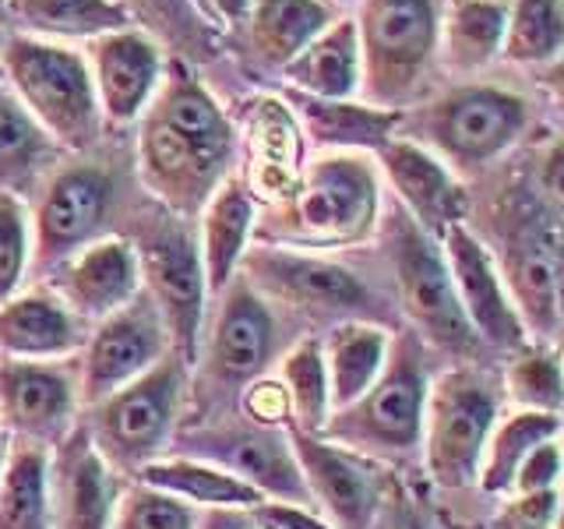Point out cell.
<instances>
[{"label":"cell","instance_id":"7a4b0ae2","mask_svg":"<svg viewBox=\"0 0 564 529\" xmlns=\"http://www.w3.org/2000/svg\"><path fill=\"white\" fill-rule=\"evenodd\" d=\"M378 170L360 152H328L300 170L279 202L269 237L293 247L360 244L378 223Z\"/></svg>","mask_w":564,"mask_h":529},{"label":"cell","instance_id":"7c38bea8","mask_svg":"<svg viewBox=\"0 0 564 529\" xmlns=\"http://www.w3.org/2000/svg\"><path fill=\"white\" fill-rule=\"evenodd\" d=\"M113 205V176L102 166L78 163L53 173L32 219V258L40 269H57L82 247L102 237Z\"/></svg>","mask_w":564,"mask_h":529},{"label":"cell","instance_id":"9a60e30c","mask_svg":"<svg viewBox=\"0 0 564 529\" xmlns=\"http://www.w3.org/2000/svg\"><path fill=\"white\" fill-rule=\"evenodd\" d=\"M243 269L251 287H261L286 304L307 311V314H349L360 311L370 293L364 282L343 264L317 255L300 251H275V247H247Z\"/></svg>","mask_w":564,"mask_h":529},{"label":"cell","instance_id":"603a6c76","mask_svg":"<svg viewBox=\"0 0 564 529\" xmlns=\"http://www.w3.org/2000/svg\"><path fill=\"white\" fill-rule=\"evenodd\" d=\"M501 276L533 343L557 346V282H554V229L516 226L508 234Z\"/></svg>","mask_w":564,"mask_h":529},{"label":"cell","instance_id":"6f0895ef","mask_svg":"<svg viewBox=\"0 0 564 529\" xmlns=\"http://www.w3.org/2000/svg\"><path fill=\"white\" fill-rule=\"evenodd\" d=\"M0 82H4V67H0Z\"/></svg>","mask_w":564,"mask_h":529},{"label":"cell","instance_id":"52a82bcc","mask_svg":"<svg viewBox=\"0 0 564 529\" xmlns=\"http://www.w3.org/2000/svg\"><path fill=\"white\" fill-rule=\"evenodd\" d=\"M498 417L501 392L476 367H455L431 381L420 434L431 481L448 490L476 484Z\"/></svg>","mask_w":564,"mask_h":529},{"label":"cell","instance_id":"d590c367","mask_svg":"<svg viewBox=\"0 0 564 529\" xmlns=\"http://www.w3.org/2000/svg\"><path fill=\"white\" fill-rule=\"evenodd\" d=\"M564 53V0H508L501 57L546 67Z\"/></svg>","mask_w":564,"mask_h":529},{"label":"cell","instance_id":"6da1fadb","mask_svg":"<svg viewBox=\"0 0 564 529\" xmlns=\"http://www.w3.org/2000/svg\"><path fill=\"white\" fill-rule=\"evenodd\" d=\"M141 117V181L173 216L202 212L234 163V128L223 106L184 64H170Z\"/></svg>","mask_w":564,"mask_h":529},{"label":"cell","instance_id":"816d5d0a","mask_svg":"<svg viewBox=\"0 0 564 529\" xmlns=\"http://www.w3.org/2000/svg\"><path fill=\"white\" fill-rule=\"evenodd\" d=\"M184 4L202 18V22H216V14H212V4L208 0H184Z\"/></svg>","mask_w":564,"mask_h":529},{"label":"cell","instance_id":"2e32d148","mask_svg":"<svg viewBox=\"0 0 564 529\" xmlns=\"http://www.w3.org/2000/svg\"><path fill=\"white\" fill-rule=\"evenodd\" d=\"M78 406V375L61 360L0 357V423L22 441H61Z\"/></svg>","mask_w":564,"mask_h":529},{"label":"cell","instance_id":"ffe728a7","mask_svg":"<svg viewBox=\"0 0 564 529\" xmlns=\"http://www.w3.org/2000/svg\"><path fill=\"white\" fill-rule=\"evenodd\" d=\"M53 293L75 311L82 322L102 317L128 307L141 293V264L134 244L123 237H99L78 255H70L53 269Z\"/></svg>","mask_w":564,"mask_h":529},{"label":"cell","instance_id":"e0dca14e","mask_svg":"<svg viewBox=\"0 0 564 529\" xmlns=\"http://www.w3.org/2000/svg\"><path fill=\"white\" fill-rule=\"evenodd\" d=\"M88 71L99 96L102 120L123 128L138 120L155 99V88L166 75L163 50L141 29H117L88 43Z\"/></svg>","mask_w":564,"mask_h":529},{"label":"cell","instance_id":"5bb4252c","mask_svg":"<svg viewBox=\"0 0 564 529\" xmlns=\"http://www.w3.org/2000/svg\"><path fill=\"white\" fill-rule=\"evenodd\" d=\"M437 240H441V251H445V261H448L458 304H463V311L469 317V328L476 332L480 346H494L505 353L525 346L529 332L516 311V300L508 293L501 264L490 255V247L476 237L466 223L445 229Z\"/></svg>","mask_w":564,"mask_h":529},{"label":"cell","instance_id":"8992f818","mask_svg":"<svg viewBox=\"0 0 564 529\" xmlns=\"http://www.w3.org/2000/svg\"><path fill=\"white\" fill-rule=\"evenodd\" d=\"M413 141L452 170H484L529 128V102L508 88L466 85L410 117Z\"/></svg>","mask_w":564,"mask_h":529},{"label":"cell","instance_id":"4fadbf2b","mask_svg":"<svg viewBox=\"0 0 564 529\" xmlns=\"http://www.w3.org/2000/svg\"><path fill=\"white\" fill-rule=\"evenodd\" d=\"M296 466L304 473L311 501L322 505L332 529H370L384 501L375 458L352 452L322 434L290 431Z\"/></svg>","mask_w":564,"mask_h":529},{"label":"cell","instance_id":"8fae6325","mask_svg":"<svg viewBox=\"0 0 564 529\" xmlns=\"http://www.w3.org/2000/svg\"><path fill=\"white\" fill-rule=\"evenodd\" d=\"M173 353L170 328L163 314L141 290L128 307L102 317L96 332L85 339L82 367H78V402L96 406L131 385L145 370Z\"/></svg>","mask_w":564,"mask_h":529},{"label":"cell","instance_id":"c3c4849f","mask_svg":"<svg viewBox=\"0 0 564 529\" xmlns=\"http://www.w3.org/2000/svg\"><path fill=\"white\" fill-rule=\"evenodd\" d=\"M208 4H212V14H216V22L240 25V22H247V14H251L254 0H208Z\"/></svg>","mask_w":564,"mask_h":529},{"label":"cell","instance_id":"d4e9b609","mask_svg":"<svg viewBox=\"0 0 564 529\" xmlns=\"http://www.w3.org/2000/svg\"><path fill=\"white\" fill-rule=\"evenodd\" d=\"M293 93L314 99H352L360 93V43L352 18L335 22L282 67Z\"/></svg>","mask_w":564,"mask_h":529},{"label":"cell","instance_id":"ee69618b","mask_svg":"<svg viewBox=\"0 0 564 529\" xmlns=\"http://www.w3.org/2000/svg\"><path fill=\"white\" fill-rule=\"evenodd\" d=\"M536 184L543 205L554 212L564 223V138H557L554 145H546L536 166Z\"/></svg>","mask_w":564,"mask_h":529},{"label":"cell","instance_id":"484cf974","mask_svg":"<svg viewBox=\"0 0 564 529\" xmlns=\"http://www.w3.org/2000/svg\"><path fill=\"white\" fill-rule=\"evenodd\" d=\"M202 223V264H205V287L208 293H223L229 279L240 269L247 255V244L254 234V198L237 176L219 184L212 194Z\"/></svg>","mask_w":564,"mask_h":529},{"label":"cell","instance_id":"f1b7e54d","mask_svg":"<svg viewBox=\"0 0 564 529\" xmlns=\"http://www.w3.org/2000/svg\"><path fill=\"white\" fill-rule=\"evenodd\" d=\"M141 484L159 487L173 494V498L187 501L191 508H208V511H229V508H258L264 498L247 487L240 476H234L229 469L205 463V458L194 455H181V458H152L138 473Z\"/></svg>","mask_w":564,"mask_h":529},{"label":"cell","instance_id":"3957f363","mask_svg":"<svg viewBox=\"0 0 564 529\" xmlns=\"http://www.w3.org/2000/svg\"><path fill=\"white\" fill-rule=\"evenodd\" d=\"M0 67L18 102L57 145L70 152L96 145L106 120L93 71L78 50L35 35H14L0 50Z\"/></svg>","mask_w":564,"mask_h":529},{"label":"cell","instance_id":"44dd1931","mask_svg":"<svg viewBox=\"0 0 564 529\" xmlns=\"http://www.w3.org/2000/svg\"><path fill=\"white\" fill-rule=\"evenodd\" d=\"M381 170L392 181L402 212L410 216L420 229H427L431 237H441L445 229L466 223L469 198L458 176L448 163L416 145L413 138H392L388 145L378 149Z\"/></svg>","mask_w":564,"mask_h":529},{"label":"cell","instance_id":"277c9868","mask_svg":"<svg viewBox=\"0 0 564 529\" xmlns=\"http://www.w3.org/2000/svg\"><path fill=\"white\" fill-rule=\"evenodd\" d=\"M360 93L370 106L410 102L437 57L441 14L434 0H360Z\"/></svg>","mask_w":564,"mask_h":529},{"label":"cell","instance_id":"f35d334b","mask_svg":"<svg viewBox=\"0 0 564 529\" xmlns=\"http://www.w3.org/2000/svg\"><path fill=\"white\" fill-rule=\"evenodd\" d=\"M293 134L296 123L282 102H261V110L251 123L254 141V173L264 194H275L282 202L296 187L300 170L293 163Z\"/></svg>","mask_w":564,"mask_h":529},{"label":"cell","instance_id":"8d00e7d4","mask_svg":"<svg viewBox=\"0 0 564 529\" xmlns=\"http://www.w3.org/2000/svg\"><path fill=\"white\" fill-rule=\"evenodd\" d=\"M505 396L519 410L564 417V353L554 343H533L508 353Z\"/></svg>","mask_w":564,"mask_h":529},{"label":"cell","instance_id":"e575fe53","mask_svg":"<svg viewBox=\"0 0 564 529\" xmlns=\"http://www.w3.org/2000/svg\"><path fill=\"white\" fill-rule=\"evenodd\" d=\"M53 155L57 141L32 120L8 82H0V191H25L53 163Z\"/></svg>","mask_w":564,"mask_h":529},{"label":"cell","instance_id":"74e56055","mask_svg":"<svg viewBox=\"0 0 564 529\" xmlns=\"http://www.w3.org/2000/svg\"><path fill=\"white\" fill-rule=\"evenodd\" d=\"M279 385L286 392V406L293 413V431L322 434L332 417V396H328V370L325 353L317 339L296 343L279 367Z\"/></svg>","mask_w":564,"mask_h":529},{"label":"cell","instance_id":"b9f144b4","mask_svg":"<svg viewBox=\"0 0 564 529\" xmlns=\"http://www.w3.org/2000/svg\"><path fill=\"white\" fill-rule=\"evenodd\" d=\"M561 516V487L557 490H529L498 498V529H554Z\"/></svg>","mask_w":564,"mask_h":529},{"label":"cell","instance_id":"ab89813d","mask_svg":"<svg viewBox=\"0 0 564 529\" xmlns=\"http://www.w3.org/2000/svg\"><path fill=\"white\" fill-rule=\"evenodd\" d=\"M110 529H198V508L138 481L120 490Z\"/></svg>","mask_w":564,"mask_h":529},{"label":"cell","instance_id":"4316f807","mask_svg":"<svg viewBox=\"0 0 564 529\" xmlns=\"http://www.w3.org/2000/svg\"><path fill=\"white\" fill-rule=\"evenodd\" d=\"M290 106L304 123V131L322 145H332L335 152H378L395 138V128L402 123L399 110H381V106L352 99H314L304 93H290Z\"/></svg>","mask_w":564,"mask_h":529},{"label":"cell","instance_id":"681fc988","mask_svg":"<svg viewBox=\"0 0 564 529\" xmlns=\"http://www.w3.org/2000/svg\"><path fill=\"white\" fill-rule=\"evenodd\" d=\"M540 71H543V75H540L543 88L564 106V53H561V57H557L554 64H546V67H540Z\"/></svg>","mask_w":564,"mask_h":529},{"label":"cell","instance_id":"9c48e42d","mask_svg":"<svg viewBox=\"0 0 564 529\" xmlns=\"http://www.w3.org/2000/svg\"><path fill=\"white\" fill-rule=\"evenodd\" d=\"M131 244L141 264V290L163 314L173 353L194 364L208 293L202 244L173 212H163V216L155 212V216L141 219Z\"/></svg>","mask_w":564,"mask_h":529},{"label":"cell","instance_id":"f907efd6","mask_svg":"<svg viewBox=\"0 0 564 529\" xmlns=\"http://www.w3.org/2000/svg\"><path fill=\"white\" fill-rule=\"evenodd\" d=\"M399 529H437V526H434V519L427 516V511H420V508H402Z\"/></svg>","mask_w":564,"mask_h":529},{"label":"cell","instance_id":"d6a6232c","mask_svg":"<svg viewBox=\"0 0 564 529\" xmlns=\"http://www.w3.org/2000/svg\"><path fill=\"white\" fill-rule=\"evenodd\" d=\"M11 18L35 40H99L128 29L131 8L120 0H4Z\"/></svg>","mask_w":564,"mask_h":529},{"label":"cell","instance_id":"7dc6e473","mask_svg":"<svg viewBox=\"0 0 564 529\" xmlns=\"http://www.w3.org/2000/svg\"><path fill=\"white\" fill-rule=\"evenodd\" d=\"M198 529H264L251 508H229V511H212V516Z\"/></svg>","mask_w":564,"mask_h":529},{"label":"cell","instance_id":"9f6ffc18","mask_svg":"<svg viewBox=\"0 0 564 529\" xmlns=\"http://www.w3.org/2000/svg\"><path fill=\"white\" fill-rule=\"evenodd\" d=\"M4 43H8V40H4V29H0V50H4Z\"/></svg>","mask_w":564,"mask_h":529},{"label":"cell","instance_id":"83f0119b","mask_svg":"<svg viewBox=\"0 0 564 529\" xmlns=\"http://www.w3.org/2000/svg\"><path fill=\"white\" fill-rule=\"evenodd\" d=\"M325 370H328V396L332 413L357 402L370 385L381 378V370L392 353V335L370 322H343L328 332L322 343Z\"/></svg>","mask_w":564,"mask_h":529},{"label":"cell","instance_id":"11a10c76","mask_svg":"<svg viewBox=\"0 0 564 529\" xmlns=\"http://www.w3.org/2000/svg\"><path fill=\"white\" fill-rule=\"evenodd\" d=\"M328 4L335 8V4H352V0H328Z\"/></svg>","mask_w":564,"mask_h":529},{"label":"cell","instance_id":"f546056e","mask_svg":"<svg viewBox=\"0 0 564 529\" xmlns=\"http://www.w3.org/2000/svg\"><path fill=\"white\" fill-rule=\"evenodd\" d=\"M332 22L335 8L328 0H254L247 14L254 57L275 71L286 67Z\"/></svg>","mask_w":564,"mask_h":529},{"label":"cell","instance_id":"ba28073f","mask_svg":"<svg viewBox=\"0 0 564 529\" xmlns=\"http://www.w3.org/2000/svg\"><path fill=\"white\" fill-rule=\"evenodd\" d=\"M187 367L191 364L184 357L166 353L152 370L93 406L88 434L113 469L138 473L145 463L159 458L176 423V410H181Z\"/></svg>","mask_w":564,"mask_h":529},{"label":"cell","instance_id":"ac0fdd59","mask_svg":"<svg viewBox=\"0 0 564 529\" xmlns=\"http://www.w3.org/2000/svg\"><path fill=\"white\" fill-rule=\"evenodd\" d=\"M120 498L117 469L106 463L85 428L64 434L50 458L53 529H110Z\"/></svg>","mask_w":564,"mask_h":529},{"label":"cell","instance_id":"db71d44e","mask_svg":"<svg viewBox=\"0 0 564 529\" xmlns=\"http://www.w3.org/2000/svg\"><path fill=\"white\" fill-rule=\"evenodd\" d=\"M554 529H564V484H561V516H557Z\"/></svg>","mask_w":564,"mask_h":529},{"label":"cell","instance_id":"f5cc1de1","mask_svg":"<svg viewBox=\"0 0 564 529\" xmlns=\"http://www.w3.org/2000/svg\"><path fill=\"white\" fill-rule=\"evenodd\" d=\"M8 455H11V434L0 428V481H4V466H8Z\"/></svg>","mask_w":564,"mask_h":529},{"label":"cell","instance_id":"d6986e66","mask_svg":"<svg viewBox=\"0 0 564 529\" xmlns=\"http://www.w3.org/2000/svg\"><path fill=\"white\" fill-rule=\"evenodd\" d=\"M191 455L240 476V481L247 487H254L264 501H282V505L311 501L304 473H300L293 445H290V434H282L279 428L202 434V438H194Z\"/></svg>","mask_w":564,"mask_h":529},{"label":"cell","instance_id":"cb8c5ba5","mask_svg":"<svg viewBox=\"0 0 564 529\" xmlns=\"http://www.w3.org/2000/svg\"><path fill=\"white\" fill-rule=\"evenodd\" d=\"M82 343V317L53 290L14 293L0 304V357L64 360Z\"/></svg>","mask_w":564,"mask_h":529},{"label":"cell","instance_id":"30bf717a","mask_svg":"<svg viewBox=\"0 0 564 529\" xmlns=\"http://www.w3.org/2000/svg\"><path fill=\"white\" fill-rule=\"evenodd\" d=\"M388 251H392L402 311L410 314L423 339L445 353H455V357H469L480 349V339H476L469 317L458 304L441 240L420 229L405 212H395L392 226H388Z\"/></svg>","mask_w":564,"mask_h":529},{"label":"cell","instance_id":"60d3db41","mask_svg":"<svg viewBox=\"0 0 564 529\" xmlns=\"http://www.w3.org/2000/svg\"><path fill=\"white\" fill-rule=\"evenodd\" d=\"M32 258V223L18 194L0 191V304L22 287Z\"/></svg>","mask_w":564,"mask_h":529},{"label":"cell","instance_id":"5b68a950","mask_svg":"<svg viewBox=\"0 0 564 529\" xmlns=\"http://www.w3.org/2000/svg\"><path fill=\"white\" fill-rule=\"evenodd\" d=\"M431 378L423 367V349L416 335L392 339V353L381 370V378L367 392L335 410L322 428V438L346 445L360 455H410L420 449L423 410H427Z\"/></svg>","mask_w":564,"mask_h":529},{"label":"cell","instance_id":"1f68e13d","mask_svg":"<svg viewBox=\"0 0 564 529\" xmlns=\"http://www.w3.org/2000/svg\"><path fill=\"white\" fill-rule=\"evenodd\" d=\"M564 434V417L540 413V410H511L508 417H498L490 431V441L484 449V463L476 473V484L487 498H505L516 484V473L533 455L543 441Z\"/></svg>","mask_w":564,"mask_h":529},{"label":"cell","instance_id":"bcb514c9","mask_svg":"<svg viewBox=\"0 0 564 529\" xmlns=\"http://www.w3.org/2000/svg\"><path fill=\"white\" fill-rule=\"evenodd\" d=\"M554 282H557V349L564 353V223L554 226Z\"/></svg>","mask_w":564,"mask_h":529},{"label":"cell","instance_id":"4dcf8cb0","mask_svg":"<svg viewBox=\"0 0 564 529\" xmlns=\"http://www.w3.org/2000/svg\"><path fill=\"white\" fill-rule=\"evenodd\" d=\"M508 0H448L441 14L437 53L455 75H476L501 57Z\"/></svg>","mask_w":564,"mask_h":529},{"label":"cell","instance_id":"836d02e7","mask_svg":"<svg viewBox=\"0 0 564 529\" xmlns=\"http://www.w3.org/2000/svg\"><path fill=\"white\" fill-rule=\"evenodd\" d=\"M0 529H53L50 455L35 441H11L0 481Z\"/></svg>","mask_w":564,"mask_h":529},{"label":"cell","instance_id":"f6af8a7d","mask_svg":"<svg viewBox=\"0 0 564 529\" xmlns=\"http://www.w3.org/2000/svg\"><path fill=\"white\" fill-rule=\"evenodd\" d=\"M258 522L264 529H332L325 519H314L311 511H304V505H282V501H261L258 508H251Z\"/></svg>","mask_w":564,"mask_h":529},{"label":"cell","instance_id":"7402d4cb","mask_svg":"<svg viewBox=\"0 0 564 529\" xmlns=\"http://www.w3.org/2000/svg\"><path fill=\"white\" fill-rule=\"evenodd\" d=\"M223 307L212 328V375L234 385L254 381L275 353V317L247 279L223 290Z\"/></svg>","mask_w":564,"mask_h":529},{"label":"cell","instance_id":"7bdbcfd3","mask_svg":"<svg viewBox=\"0 0 564 529\" xmlns=\"http://www.w3.org/2000/svg\"><path fill=\"white\" fill-rule=\"evenodd\" d=\"M564 484V441L551 438L525 458L516 473V484L508 494H529V490H557Z\"/></svg>","mask_w":564,"mask_h":529}]
</instances>
